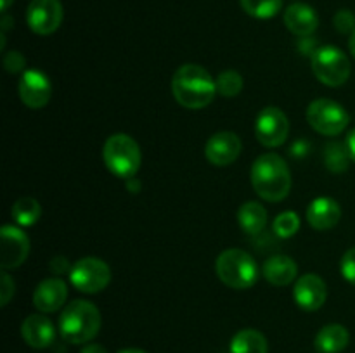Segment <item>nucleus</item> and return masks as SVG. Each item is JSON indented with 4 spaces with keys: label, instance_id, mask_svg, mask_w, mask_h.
<instances>
[{
    "label": "nucleus",
    "instance_id": "nucleus-1",
    "mask_svg": "<svg viewBox=\"0 0 355 353\" xmlns=\"http://www.w3.org/2000/svg\"><path fill=\"white\" fill-rule=\"evenodd\" d=\"M172 92L177 102L186 109H203L214 100L217 83L200 64H184L172 78Z\"/></svg>",
    "mask_w": 355,
    "mask_h": 353
},
{
    "label": "nucleus",
    "instance_id": "nucleus-2",
    "mask_svg": "<svg viewBox=\"0 0 355 353\" xmlns=\"http://www.w3.org/2000/svg\"><path fill=\"white\" fill-rule=\"evenodd\" d=\"M250 179L255 192L269 203L283 201L291 190V173L288 163L276 152L259 156L252 165Z\"/></svg>",
    "mask_w": 355,
    "mask_h": 353
},
{
    "label": "nucleus",
    "instance_id": "nucleus-3",
    "mask_svg": "<svg viewBox=\"0 0 355 353\" xmlns=\"http://www.w3.org/2000/svg\"><path fill=\"white\" fill-rule=\"evenodd\" d=\"M101 329V311L94 303L75 300L62 310L59 317V332L71 345L92 341Z\"/></svg>",
    "mask_w": 355,
    "mask_h": 353
},
{
    "label": "nucleus",
    "instance_id": "nucleus-4",
    "mask_svg": "<svg viewBox=\"0 0 355 353\" xmlns=\"http://www.w3.org/2000/svg\"><path fill=\"white\" fill-rule=\"evenodd\" d=\"M103 159L114 176L130 180L141 168V147L130 135L114 134L104 142Z\"/></svg>",
    "mask_w": 355,
    "mask_h": 353
},
{
    "label": "nucleus",
    "instance_id": "nucleus-5",
    "mask_svg": "<svg viewBox=\"0 0 355 353\" xmlns=\"http://www.w3.org/2000/svg\"><path fill=\"white\" fill-rule=\"evenodd\" d=\"M217 277L232 289H250L259 279V266L253 256L243 249H225L215 263Z\"/></svg>",
    "mask_w": 355,
    "mask_h": 353
},
{
    "label": "nucleus",
    "instance_id": "nucleus-6",
    "mask_svg": "<svg viewBox=\"0 0 355 353\" xmlns=\"http://www.w3.org/2000/svg\"><path fill=\"white\" fill-rule=\"evenodd\" d=\"M312 71L315 78L328 87H340L350 78V61L345 52L333 45L318 48L312 55Z\"/></svg>",
    "mask_w": 355,
    "mask_h": 353
},
{
    "label": "nucleus",
    "instance_id": "nucleus-7",
    "mask_svg": "<svg viewBox=\"0 0 355 353\" xmlns=\"http://www.w3.org/2000/svg\"><path fill=\"white\" fill-rule=\"evenodd\" d=\"M307 121L318 134L335 137L345 130L350 116L336 100L318 99L309 104Z\"/></svg>",
    "mask_w": 355,
    "mask_h": 353
},
{
    "label": "nucleus",
    "instance_id": "nucleus-8",
    "mask_svg": "<svg viewBox=\"0 0 355 353\" xmlns=\"http://www.w3.org/2000/svg\"><path fill=\"white\" fill-rule=\"evenodd\" d=\"M69 280L73 287L87 294H96L106 289L111 282V269L104 260L87 256L75 262L69 270Z\"/></svg>",
    "mask_w": 355,
    "mask_h": 353
},
{
    "label": "nucleus",
    "instance_id": "nucleus-9",
    "mask_svg": "<svg viewBox=\"0 0 355 353\" xmlns=\"http://www.w3.org/2000/svg\"><path fill=\"white\" fill-rule=\"evenodd\" d=\"M255 135L259 142L266 147H279L286 142L290 135V121L288 116L276 106L263 107L255 121Z\"/></svg>",
    "mask_w": 355,
    "mask_h": 353
},
{
    "label": "nucleus",
    "instance_id": "nucleus-10",
    "mask_svg": "<svg viewBox=\"0 0 355 353\" xmlns=\"http://www.w3.org/2000/svg\"><path fill=\"white\" fill-rule=\"evenodd\" d=\"M26 23L37 35H51L61 26V0H31L26 9Z\"/></svg>",
    "mask_w": 355,
    "mask_h": 353
},
{
    "label": "nucleus",
    "instance_id": "nucleus-11",
    "mask_svg": "<svg viewBox=\"0 0 355 353\" xmlns=\"http://www.w3.org/2000/svg\"><path fill=\"white\" fill-rule=\"evenodd\" d=\"M2 246H0V265L3 270L16 269L23 265L30 253V239L21 228L14 225H3L0 230Z\"/></svg>",
    "mask_w": 355,
    "mask_h": 353
},
{
    "label": "nucleus",
    "instance_id": "nucleus-12",
    "mask_svg": "<svg viewBox=\"0 0 355 353\" xmlns=\"http://www.w3.org/2000/svg\"><path fill=\"white\" fill-rule=\"evenodd\" d=\"M19 97L30 109H42L52 97V83L47 75L38 69H28L19 80Z\"/></svg>",
    "mask_w": 355,
    "mask_h": 353
},
{
    "label": "nucleus",
    "instance_id": "nucleus-13",
    "mask_svg": "<svg viewBox=\"0 0 355 353\" xmlns=\"http://www.w3.org/2000/svg\"><path fill=\"white\" fill-rule=\"evenodd\" d=\"M241 138L234 132H217L205 145V156L215 166H229L241 154Z\"/></svg>",
    "mask_w": 355,
    "mask_h": 353
},
{
    "label": "nucleus",
    "instance_id": "nucleus-14",
    "mask_svg": "<svg viewBox=\"0 0 355 353\" xmlns=\"http://www.w3.org/2000/svg\"><path fill=\"white\" fill-rule=\"evenodd\" d=\"M293 298L302 310L315 311L324 305L328 298V286L315 273H305L295 282Z\"/></svg>",
    "mask_w": 355,
    "mask_h": 353
},
{
    "label": "nucleus",
    "instance_id": "nucleus-15",
    "mask_svg": "<svg viewBox=\"0 0 355 353\" xmlns=\"http://www.w3.org/2000/svg\"><path fill=\"white\" fill-rule=\"evenodd\" d=\"M68 284L59 277L42 280L33 293V305L42 314H52L66 303Z\"/></svg>",
    "mask_w": 355,
    "mask_h": 353
},
{
    "label": "nucleus",
    "instance_id": "nucleus-16",
    "mask_svg": "<svg viewBox=\"0 0 355 353\" xmlns=\"http://www.w3.org/2000/svg\"><path fill=\"white\" fill-rule=\"evenodd\" d=\"M21 336L26 341V345H30L31 348H47L54 343L55 339V329L54 324L49 320L45 315L42 314H33L28 315L23 320L21 325Z\"/></svg>",
    "mask_w": 355,
    "mask_h": 353
},
{
    "label": "nucleus",
    "instance_id": "nucleus-17",
    "mask_svg": "<svg viewBox=\"0 0 355 353\" xmlns=\"http://www.w3.org/2000/svg\"><path fill=\"white\" fill-rule=\"evenodd\" d=\"M342 218V208L331 197H315L307 208V221L315 230H329Z\"/></svg>",
    "mask_w": 355,
    "mask_h": 353
},
{
    "label": "nucleus",
    "instance_id": "nucleus-18",
    "mask_svg": "<svg viewBox=\"0 0 355 353\" xmlns=\"http://www.w3.org/2000/svg\"><path fill=\"white\" fill-rule=\"evenodd\" d=\"M284 24L297 37H309L318 30L319 17L307 3H291L284 12Z\"/></svg>",
    "mask_w": 355,
    "mask_h": 353
},
{
    "label": "nucleus",
    "instance_id": "nucleus-19",
    "mask_svg": "<svg viewBox=\"0 0 355 353\" xmlns=\"http://www.w3.org/2000/svg\"><path fill=\"white\" fill-rule=\"evenodd\" d=\"M262 273L272 286H290L298 273V266L293 258L286 255H274L266 260Z\"/></svg>",
    "mask_w": 355,
    "mask_h": 353
},
{
    "label": "nucleus",
    "instance_id": "nucleus-20",
    "mask_svg": "<svg viewBox=\"0 0 355 353\" xmlns=\"http://www.w3.org/2000/svg\"><path fill=\"white\" fill-rule=\"evenodd\" d=\"M350 334L342 324H328L315 336V348L321 353H340L349 346Z\"/></svg>",
    "mask_w": 355,
    "mask_h": 353
},
{
    "label": "nucleus",
    "instance_id": "nucleus-21",
    "mask_svg": "<svg viewBox=\"0 0 355 353\" xmlns=\"http://www.w3.org/2000/svg\"><path fill=\"white\" fill-rule=\"evenodd\" d=\"M238 224L246 234H260L267 224V210L257 201H246L238 210Z\"/></svg>",
    "mask_w": 355,
    "mask_h": 353
},
{
    "label": "nucleus",
    "instance_id": "nucleus-22",
    "mask_svg": "<svg viewBox=\"0 0 355 353\" xmlns=\"http://www.w3.org/2000/svg\"><path fill=\"white\" fill-rule=\"evenodd\" d=\"M231 353H267V338L257 329H243L231 339Z\"/></svg>",
    "mask_w": 355,
    "mask_h": 353
},
{
    "label": "nucleus",
    "instance_id": "nucleus-23",
    "mask_svg": "<svg viewBox=\"0 0 355 353\" xmlns=\"http://www.w3.org/2000/svg\"><path fill=\"white\" fill-rule=\"evenodd\" d=\"M14 221L17 225H23V227H30L38 221L42 215V206L35 197H19L16 203L12 204V210H10Z\"/></svg>",
    "mask_w": 355,
    "mask_h": 353
},
{
    "label": "nucleus",
    "instance_id": "nucleus-24",
    "mask_svg": "<svg viewBox=\"0 0 355 353\" xmlns=\"http://www.w3.org/2000/svg\"><path fill=\"white\" fill-rule=\"evenodd\" d=\"M243 10L257 19H270L281 10L283 0H239Z\"/></svg>",
    "mask_w": 355,
    "mask_h": 353
},
{
    "label": "nucleus",
    "instance_id": "nucleus-25",
    "mask_svg": "<svg viewBox=\"0 0 355 353\" xmlns=\"http://www.w3.org/2000/svg\"><path fill=\"white\" fill-rule=\"evenodd\" d=\"M274 234L281 239H290L300 230V217L295 211H283L274 218Z\"/></svg>",
    "mask_w": 355,
    "mask_h": 353
},
{
    "label": "nucleus",
    "instance_id": "nucleus-26",
    "mask_svg": "<svg viewBox=\"0 0 355 353\" xmlns=\"http://www.w3.org/2000/svg\"><path fill=\"white\" fill-rule=\"evenodd\" d=\"M215 83H217V93H220L222 97H227V99L239 96L243 90V76L232 69L220 73Z\"/></svg>",
    "mask_w": 355,
    "mask_h": 353
},
{
    "label": "nucleus",
    "instance_id": "nucleus-27",
    "mask_svg": "<svg viewBox=\"0 0 355 353\" xmlns=\"http://www.w3.org/2000/svg\"><path fill=\"white\" fill-rule=\"evenodd\" d=\"M349 159L350 156L343 145L333 144L326 149V166L333 172H343L349 166Z\"/></svg>",
    "mask_w": 355,
    "mask_h": 353
},
{
    "label": "nucleus",
    "instance_id": "nucleus-28",
    "mask_svg": "<svg viewBox=\"0 0 355 353\" xmlns=\"http://www.w3.org/2000/svg\"><path fill=\"white\" fill-rule=\"evenodd\" d=\"M333 23H335V28L338 33L352 35L355 31V14L349 9H342L335 14L333 17Z\"/></svg>",
    "mask_w": 355,
    "mask_h": 353
},
{
    "label": "nucleus",
    "instance_id": "nucleus-29",
    "mask_svg": "<svg viewBox=\"0 0 355 353\" xmlns=\"http://www.w3.org/2000/svg\"><path fill=\"white\" fill-rule=\"evenodd\" d=\"M340 269H342V275L355 286V246L343 255Z\"/></svg>",
    "mask_w": 355,
    "mask_h": 353
},
{
    "label": "nucleus",
    "instance_id": "nucleus-30",
    "mask_svg": "<svg viewBox=\"0 0 355 353\" xmlns=\"http://www.w3.org/2000/svg\"><path fill=\"white\" fill-rule=\"evenodd\" d=\"M24 64H26V59H24L21 52L12 51L3 55V68H6V71L17 73L24 68Z\"/></svg>",
    "mask_w": 355,
    "mask_h": 353
},
{
    "label": "nucleus",
    "instance_id": "nucleus-31",
    "mask_svg": "<svg viewBox=\"0 0 355 353\" xmlns=\"http://www.w3.org/2000/svg\"><path fill=\"white\" fill-rule=\"evenodd\" d=\"M0 305L6 307L10 301V298L14 296V280L12 277L7 272H2V287H0Z\"/></svg>",
    "mask_w": 355,
    "mask_h": 353
},
{
    "label": "nucleus",
    "instance_id": "nucleus-32",
    "mask_svg": "<svg viewBox=\"0 0 355 353\" xmlns=\"http://www.w3.org/2000/svg\"><path fill=\"white\" fill-rule=\"evenodd\" d=\"M51 270L55 273H64V272H68V270H71V266H69V263L66 262L62 256H58V258H52Z\"/></svg>",
    "mask_w": 355,
    "mask_h": 353
},
{
    "label": "nucleus",
    "instance_id": "nucleus-33",
    "mask_svg": "<svg viewBox=\"0 0 355 353\" xmlns=\"http://www.w3.org/2000/svg\"><path fill=\"white\" fill-rule=\"evenodd\" d=\"M345 147H347V152H349L350 159H352V161L355 163V128L352 132H350L349 135H347Z\"/></svg>",
    "mask_w": 355,
    "mask_h": 353
},
{
    "label": "nucleus",
    "instance_id": "nucleus-34",
    "mask_svg": "<svg viewBox=\"0 0 355 353\" xmlns=\"http://www.w3.org/2000/svg\"><path fill=\"white\" fill-rule=\"evenodd\" d=\"M80 353H107L106 348L103 345H97V343H90V345H85Z\"/></svg>",
    "mask_w": 355,
    "mask_h": 353
},
{
    "label": "nucleus",
    "instance_id": "nucleus-35",
    "mask_svg": "<svg viewBox=\"0 0 355 353\" xmlns=\"http://www.w3.org/2000/svg\"><path fill=\"white\" fill-rule=\"evenodd\" d=\"M349 48H350V52H352V55L355 57V31L352 35H350V38H349Z\"/></svg>",
    "mask_w": 355,
    "mask_h": 353
},
{
    "label": "nucleus",
    "instance_id": "nucleus-36",
    "mask_svg": "<svg viewBox=\"0 0 355 353\" xmlns=\"http://www.w3.org/2000/svg\"><path fill=\"white\" fill-rule=\"evenodd\" d=\"M14 0H0V9H2V12H6L7 9L10 7V3H12Z\"/></svg>",
    "mask_w": 355,
    "mask_h": 353
},
{
    "label": "nucleus",
    "instance_id": "nucleus-37",
    "mask_svg": "<svg viewBox=\"0 0 355 353\" xmlns=\"http://www.w3.org/2000/svg\"><path fill=\"white\" fill-rule=\"evenodd\" d=\"M120 353H148V352L141 348H127V350H121Z\"/></svg>",
    "mask_w": 355,
    "mask_h": 353
}]
</instances>
